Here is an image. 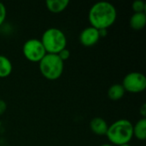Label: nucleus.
Returning a JSON list of instances; mask_svg holds the SVG:
<instances>
[{
    "label": "nucleus",
    "instance_id": "nucleus-1",
    "mask_svg": "<svg viewBox=\"0 0 146 146\" xmlns=\"http://www.w3.org/2000/svg\"><path fill=\"white\" fill-rule=\"evenodd\" d=\"M117 11L115 7L105 1L94 3L88 13V21L91 27L98 30H107L116 21Z\"/></svg>",
    "mask_w": 146,
    "mask_h": 146
},
{
    "label": "nucleus",
    "instance_id": "nucleus-2",
    "mask_svg": "<svg viewBox=\"0 0 146 146\" xmlns=\"http://www.w3.org/2000/svg\"><path fill=\"white\" fill-rule=\"evenodd\" d=\"M106 136L115 145L129 144L133 137V125L128 120H118L109 126Z\"/></svg>",
    "mask_w": 146,
    "mask_h": 146
},
{
    "label": "nucleus",
    "instance_id": "nucleus-3",
    "mask_svg": "<svg viewBox=\"0 0 146 146\" xmlns=\"http://www.w3.org/2000/svg\"><path fill=\"white\" fill-rule=\"evenodd\" d=\"M41 42L47 54H58L67 46V38L64 33L56 28L46 29L41 38Z\"/></svg>",
    "mask_w": 146,
    "mask_h": 146
},
{
    "label": "nucleus",
    "instance_id": "nucleus-4",
    "mask_svg": "<svg viewBox=\"0 0 146 146\" xmlns=\"http://www.w3.org/2000/svg\"><path fill=\"white\" fill-rule=\"evenodd\" d=\"M41 74L49 80L59 79L64 69V62L56 54H46L38 62Z\"/></svg>",
    "mask_w": 146,
    "mask_h": 146
},
{
    "label": "nucleus",
    "instance_id": "nucleus-5",
    "mask_svg": "<svg viewBox=\"0 0 146 146\" xmlns=\"http://www.w3.org/2000/svg\"><path fill=\"white\" fill-rule=\"evenodd\" d=\"M22 52L26 59L32 62H39L47 54L41 40L38 38L27 40L23 44Z\"/></svg>",
    "mask_w": 146,
    "mask_h": 146
},
{
    "label": "nucleus",
    "instance_id": "nucleus-6",
    "mask_svg": "<svg viewBox=\"0 0 146 146\" xmlns=\"http://www.w3.org/2000/svg\"><path fill=\"white\" fill-rule=\"evenodd\" d=\"M121 85L126 92L131 93H139L145 90L146 78L142 73L131 72L124 77Z\"/></svg>",
    "mask_w": 146,
    "mask_h": 146
},
{
    "label": "nucleus",
    "instance_id": "nucleus-7",
    "mask_svg": "<svg viewBox=\"0 0 146 146\" xmlns=\"http://www.w3.org/2000/svg\"><path fill=\"white\" fill-rule=\"evenodd\" d=\"M100 38L99 31L92 27H88L82 30L80 34V42L86 47L95 45Z\"/></svg>",
    "mask_w": 146,
    "mask_h": 146
},
{
    "label": "nucleus",
    "instance_id": "nucleus-8",
    "mask_svg": "<svg viewBox=\"0 0 146 146\" xmlns=\"http://www.w3.org/2000/svg\"><path fill=\"white\" fill-rule=\"evenodd\" d=\"M108 127L109 126L107 121L101 117H95L90 122V128L92 132L98 136L106 135Z\"/></svg>",
    "mask_w": 146,
    "mask_h": 146
},
{
    "label": "nucleus",
    "instance_id": "nucleus-9",
    "mask_svg": "<svg viewBox=\"0 0 146 146\" xmlns=\"http://www.w3.org/2000/svg\"><path fill=\"white\" fill-rule=\"evenodd\" d=\"M48 10L53 14L62 12L69 4L68 0H48L45 3Z\"/></svg>",
    "mask_w": 146,
    "mask_h": 146
},
{
    "label": "nucleus",
    "instance_id": "nucleus-10",
    "mask_svg": "<svg viewBox=\"0 0 146 146\" xmlns=\"http://www.w3.org/2000/svg\"><path fill=\"white\" fill-rule=\"evenodd\" d=\"M130 27L133 30H142L146 25V15L145 13H134L129 21Z\"/></svg>",
    "mask_w": 146,
    "mask_h": 146
},
{
    "label": "nucleus",
    "instance_id": "nucleus-11",
    "mask_svg": "<svg viewBox=\"0 0 146 146\" xmlns=\"http://www.w3.org/2000/svg\"><path fill=\"white\" fill-rule=\"evenodd\" d=\"M13 70V66L10 60L3 55H0V78L9 77Z\"/></svg>",
    "mask_w": 146,
    "mask_h": 146
},
{
    "label": "nucleus",
    "instance_id": "nucleus-12",
    "mask_svg": "<svg viewBox=\"0 0 146 146\" xmlns=\"http://www.w3.org/2000/svg\"><path fill=\"white\" fill-rule=\"evenodd\" d=\"M125 89L121 84H115L112 85L108 90V97L110 99L113 101H117L121 99L125 95Z\"/></svg>",
    "mask_w": 146,
    "mask_h": 146
},
{
    "label": "nucleus",
    "instance_id": "nucleus-13",
    "mask_svg": "<svg viewBox=\"0 0 146 146\" xmlns=\"http://www.w3.org/2000/svg\"><path fill=\"white\" fill-rule=\"evenodd\" d=\"M133 137L139 140L146 139V119L142 118L133 126Z\"/></svg>",
    "mask_w": 146,
    "mask_h": 146
},
{
    "label": "nucleus",
    "instance_id": "nucleus-14",
    "mask_svg": "<svg viewBox=\"0 0 146 146\" xmlns=\"http://www.w3.org/2000/svg\"><path fill=\"white\" fill-rule=\"evenodd\" d=\"M132 9L134 13H145L146 9L145 3L142 0H136L133 3Z\"/></svg>",
    "mask_w": 146,
    "mask_h": 146
},
{
    "label": "nucleus",
    "instance_id": "nucleus-15",
    "mask_svg": "<svg viewBox=\"0 0 146 146\" xmlns=\"http://www.w3.org/2000/svg\"><path fill=\"white\" fill-rule=\"evenodd\" d=\"M70 55H71V54H70V51H69V50H68L67 48L62 50L57 54V56L60 57V59H61L63 62L70 57Z\"/></svg>",
    "mask_w": 146,
    "mask_h": 146
},
{
    "label": "nucleus",
    "instance_id": "nucleus-16",
    "mask_svg": "<svg viewBox=\"0 0 146 146\" xmlns=\"http://www.w3.org/2000/svg\"><path fill=\"white\" fill-rule=\"evenodd\" d=\"M6 15H7L6 7L3 3L0 2V26L4 22V21L6 19Z\"/></svg>",
    "mask_w": 146,
    "mask_h": 146
},
{
    "label": "nucleus",
    "instance_id": "nucleus-17",
    "mask_svg": "<svg viewBox=\"0 0 146 146\" xmlns=\"http://www.w3.org/2000/svg\"><path fill=\"white\" fill-rule=\"evenodd\" d=\"M6 110H7V104H6L5 101L0 99V116L5 113Z\"/></svg>",
    "mask_w": 146,
    "mask_h": 146
},
{
    "label": "nucleus",
    "instance_id": "nucleus-18",
    "mask_svg": "<svg viewBox=\"0 0 146 146\" xmlns=\"http://www.w3.org/2000/svg\"><path fill=\"white\" fill-rule=\"evenodd\" d=\"M139 114L142 115V117H143V118H145V116H146V104H144L141 106V108H140V110H139Z\"/></svg>",
    "mask_w": 146,
    "mask_h": 146
},
{
    "label": "nucleus",
    "instance_id": "nucleus-19",
    "mask_svg": "<svg viewBox=\"0 0 146 146\" xmlns=\"http://www.w3.org/2000/svg\"><path fill=\"white\" fill-rule=\"evenodd\" d=\"M100 146H114V145H110V144H103V145H101Z\"/></svg>",
    "mask_w": 146,
    "mask_h": 146
},
{
    "label": "nucleus",
    "instance_id": "nucleus-20",
    "mask_svg": "<svg viewBox=\"0 0 146 146\" xmlns=\"http://www.w3.org/2000/svg\"><path fill=\"white\" fill-rule=\"evenodd\" d=\"M119 146H131L129 144H125V145H119Z\"/></svg>",
    "mask_w": 146,
    "mask_h": 146
}]
</instances>
